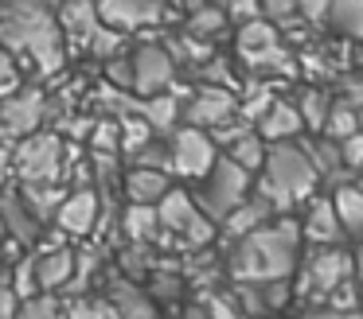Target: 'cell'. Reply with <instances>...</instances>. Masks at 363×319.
I'll return each mask as SVG.
<instances>
[{"mask_svg": "<svg viewBox=\"0 0 363 319\" xmlns=\"http://www.w3.org/2000/svg\"><path fill=\"white\" fill-rule=\"evenodd\" d=\"M63 137L59 132H32L12 148V171L24 187L35 183H59L63 175Z\"/></svg>", "mask_w": 363, "mask_h": 319, "instance_id": "obj_7", "label": "cell"}, {"mask_svg": "<svg viewBox=\"0 0 363 319\" xmlns=\"http://www.w3.org/2000/svg\"><path fill=\"white\" fill-rule=\"evenodd\" d=\"M0 238H4V226H0Z\"/></svg>", "mask_w": 363, "mask_h": 319, "instance_id": "obj_45", "label": "cell"}, {"mask_svg": "<svg viewBox=\"0 0 363 319\" xmlns=\"http://www.w3.org/2000/svg\"><path fill=\"white\" fill-rule=\"evenodd\" d=\"M74 265H79V253L67 245H55L48 253L35 257V284H40L43 296L59 292V288H71L74 280Z\"/></svg>", "mask_w": 363, "mask_h": 319, "instance_id": "obj_16", "label": "cell"}, {"mask_svg": "<svg viewBox=\"0 0 363 319\" xmlns=\"http://www.w3.org/2000/svg\"><path fill=\"white\" fill-rule=\"evenodd\" d=\"M98 20H102V28L125 35V31L157 28L164 20V4H152V0H125L121 4V0H110V4H98Z\"/></svg>", "mask_w": 363, "mask_h": 319, "instance_id": "obj_13", "label": "cell"}, {"mask_svg": "<svg viewBox=\"0 0 363 319\" xmlns=\"http://www.w3.org/2000/svg\"><path fill=\"white\" fill-rule=\"evenodd\" d=\"M266 156H269V144L258 137V132H246L242 140H235V144L227 148V160L238 163L246 175H262V168H266Z\"/></svg>", "mask_w": 363, "mask_h": 319, "instance_id": "obj_27", "label": "cell"}, {"mask_svg": "<svg viewBox=\"0 0 363 319\" xmlns=\"http://www.w3.org/2000/svg\"><path fill=\"white\" fill-rule=\"evenodd\" d=\"M0 226H4V233H9L12 241H20V245H32L35 238H40V222L32 218V210L24 207V199H20V191H0Z\"/></svg>", "mask_w": 363, "mask_h": 319, "instance_id": "obj_19", "label": "cell"}, {"mask_svg": "<svg viewBox=\"0 0 363 319\" xmlns=\"http://www.w3.org/2000/svg\"><path fill=\"white\" fill-rule=\"evenodd\" d=\"M98 218H102V199H98V191H90V187L71 191L63 199V207L55 210V226L67 233H90L98 226Z\"/></svg>", "mask_w": 363, "mask_h": 319, "instance_id": "obj_15", "label": "cell"}, {"mask_svg": "<svg viewBox=\"0 0 363 319\" xmlns=\"http://www.w3.org/2000/svg\"><path fill=\"white\" fill-rule=\"evenodd\" d=\"M316 183L320 175L313 171L301 144H274L258 179V199H266L269 210H293L297 202L316 199Z\"/></svg>", "mask_w": 363, "mask_h": 319, "instance_id": "obj_3", "label": "cell"}, {"mask_svg": "<svg viewBox=\"0 0 363 319\" xmlns=\"http://www.w3.org/2000/svg\"><path fill=\"white\" fill-rule=\"evenodd\" d=\"M227 12L223 8H211V4H191L188 16H184V35L199 39V43H211L215 35L227 31Z\"/></svg>", "mask_w": 363, "mask_h": 319, "instance_id": "obj_23", "label": "cell"}, {"mask_svg": "<svg viewBox=\"0 0 363 319\" xmlns=\"http://www.w3.org/2000/svg\"><path fill=\"white\" fill-rule=\"evenodd\" d=\"M121 191H125L129 207H157V202L172 191V175H164V171L129 168L125 175H121Z\"/></svg>", "mask_w": 363, "mask_h": 319, "instance_id": "obj_18", "label": "cell"}, {"mask_svg": "<svg viewBox=\"0 0 363 319\" xmlns=\"http://www.w3.org/2000/svg\"><path fill=\"white\" fill-rule=\"evenodd\" d=\"M238 59L250 74H293L297 70V54L281 43V31L262 16L254 23H242L238 28Z\"/></svg>", "mask_w": 363, "mask_h": 319, "instance_id": "obj_4", "label": "cell"}, {"mask_svg": "<svg viewBox=\"0 0 363 319\" xmlns=\"http://www.w3.org/2000/svg\"><path fill=\"white\" fill-rule=\"evenodd\" d=\"M121 39H125V35H118V31H110V28H98V35L86 43V54L110 62V59H118V54H121Z\"/></svg>", "mask_w": 363, "mask_h": 319, "instance_id": "obj_36", "label": "cell"}, {"mask_svg": "<svg viewBox=\"0 0 363 319\" xmlns=\"http://www.w3.org/2000/svg\"><path fill=\"white\" fill-rule=\"evenodd\" d=\"M180 121L188 129L215 132L223 124L238 121V98L230 90H223V86H199L188 98V105H180Z\"/></svg>", "mask_w": 363, "mask_h": 319, "instance_id": "obj_10", "label": "cell"}, {"mask_svg": "<svg viewBox=\"0 0 363 319\" xmlns=\"http://www.w3.org/2000/svg\"><path fill=\"white\" fill-rule=\"evenodd\" d=\"M359 132V113L347 105H340V101H332L328 109V121H324V137L332 140V144H344L347 137H355Z\"/></svg>", "mask_w": 363, "mask_h": 319, "instance_id": "obj_31", "label": "cell"}, {"mask_svg": "<svg viewBox=\"0 0 363 319\" xmlns=\"http://www.w3.org/2000/svg\"><path fill=\"white\" fill-rule=\"evenodd\" d=\"M352 269H355V280L363 284V233H359V245H355V257H352Z\"/></svg>", "mask_w": 363, "mask_h": 319, "instance_id": "obj_41", "label": "cell"}, {"mask_svg": "<svg viewBox=\"0 0 363 319\" xmlns=\"http://www.w3.org/2000/svg\"><path fill=\"white\" fill-rule=\"evenodd\" d=\"M301 132H305V121H301L293 101H274L258 121V137L266 144H297Z\"/></svg>", "mask_w": 363, "mask_h": 319, "instance_id": "obj_17", "label": "cell"}, {"mask_svg": "<svg viewBox=\"0 0 363 319\" xmlns=\"http://www.w3.org/2000/svg\"><path fill=\"white\" fill-rule=\"evenodd\" d=\"M110 308L118 311V319H157V300L121 277L110 284Z\"/></svg>", "mask_w": 363, "mask_h": 319, "instance_id": "obj_22", "label": "cell"}, {"mask_svg": "<svg viewBox=\"0 0 363 319\" xmlns=\"http://www.w3.org/2000/svg\"><path fill=\"white\" fill-rule=\"evenodd\" d=\"M43 117H48V98L32 86H20L16 93L0 98V140L32 137V132H40Z\"/></svg>", "mask_w": 363, "mask_h": 319, "instance_id": "obj_11", "label": "cell"}, {"mask_svg": "<svg viewBox=\"0 0 363 319\" xmlns=\"http://www.w3.org/2000/svg\"><path fill=\"white\" fill-rule=\"evenodd\" d=\"M359 311H363V300H359ZM355 319H363V315H355Z\"/></svg>", "mask_w": 363, "mask_h": 319, "instance_id": "obj_44", "label": "cell"}, {"mask_svg": "<svg viewBox=\"0 0 363 319\" xmlns=\"http://www.w3.org/2000/svg\"><path fill=\"white\" fill-rule=\"evenodd\" d=\"M9 288L16 292V300H20V303L32 300V296L40 292V284H35V257H24V261L16 265V272H12Z\"/></svg>", "mask_w": 363, "mask_h": 319, "instance_id": "obj_35", "label": "cell"}, {"mask_svg": "<svg viewBox=\"0 0 363 319\" xmlns=\"http://www.w3.org/2000/svg\"><path fill=\"white\" fill-rule=\"evenodd\" d=\"M301 265V226L297 218H274L250 238L230 249V277L235 284H277L297 277Z\"/></svg>", "mask_w": 363, "mask_h": 319, "instance_id": "obj_1", "label": "cell"}, {"mask_svg": "<svg viewBox=\"0 0 363 319\" xmlns=\"http://www.w3.org/2000/svg\"><path fill=\"white\" fill-rule=\"evenodd\" d=\"M297 113H301V121H305V129H313V132H324V121H328V109H332V98L324 90H316V86H308L305 93H301L297 101Z\"/></svg>", "mask_w": 363, "mask_h": 319, "instance_id": "obj_29", "label": "cell"}, {"mask_svg": "<svg viewBox=\"0 0 363 319\" xmlns=\"http://www.w3.org/2000/svg\"><path fill=\"white\" fill-rule=\"evenodd\" d=\"M129 62H133V93H145V98L168 93L176 78V62L164 51V43H141L129 54Z\"/></svg>", "mask_w": 363, "mask_h": 319, "instance_id": "obj_12", "label": "cell"}, {"mask_svg": "<svg viewBox=\"0 0 363 319\" xmlns=\"http://www.w3.org/2000/svg\"><path fill=\"white\" fill-rule=\"evenodd\" d=\"M129 168H141V171H164V175H172L168 144H160V140H149V144H141L137 152H129Z\"/></svg>", "mask_w": 363, "mask_h": 319, "instance_id": "obj_33", "label": "cell"}, {"mask_svg": "<svg viewBox=\"0 0 363 319\" xmlns=\"http://www.w3.org/2000/svg\"><path fill=\"white\" fill-rule=\"evenodd\" d=\"M180 319H207V311L199 308V303H191L188 311H180Z\"/></svg>", "mask_w": 363, "mask_h": 319, "instance_id": "obj_43", "label": "cell"}, {"mask_svg": "<svg viewBox=\"0 0 363 319\" xmlns=\"http://www.w3.org/2000/svg\"><path fill=\"white\" fill-rule=\"evenodd\" d=\"M328 28L344 39L363 43V0H344V4H328Z\"/></svg>", "mask_w": 363, "mask_h": 319, "instance_id": "obj_28", "label": "cell"}, {"mask_svg": "<svg viewBox=\"0 0 363 319\" xmlns=\"http://www.w3.org/2000/svg\"><path fill=\"white\" fill-rule=\"evenodd\" d=\"M340 160H344V168H363V132H355L340 144Z\"/></svg>", "mask_w": 363, "mask_h": 319, "instance_id": "obj_40", "label": "cell"}, {"mask_svg": "<svg viewBox=\"0 0 363 319\" xmlns=\"http://www.w3.org/2000/svg\"><path fill=\"white\" fill-rule=\"evenodd\" d=\"M149 129L157 132H176V121H180V101H176V93H160V98H145L141 105H137V113Z\"/></svg>", "mask_w": 363, "mask_h": 319, "instance_id": "obj_25", "label": "cell"}, {"mask_svg": "<svg viewBox=\"0 0 363 319\" xmlns=\"http://www.w3.org/2000/svg\"><path fill=\"white\" fill-rule=\"evenodd\" d=\"M336 101L359 113V109H363V74H344V78H340V98Z\"/></svg>", "mask_w": 363, "mask_h": 319, "instance_id": "obj_38", "label": "cell"}, {"mask_svg": "<svg viewBox=\"0 0 363 319\" xmlns=\"http://www.w3.org/2000/svg\"><path fill=\"white\" fill-rule=\"evenodd\" d=\"M266 222H274V210H269V202L266 199H258V195H250V199L242 202V207H235L227 218H223V238L227 241H242V238H250L254 230H262Z\"/></svg>", "mask_w": 363, "mask_h": 319, "instance_id": "obj_20", "label": "cell"}, {"mask_svg": "<svg viewBox=\"0 0 363 319\" xmlns=\"http://www.w3.org/2000/svg\"><path fill=\"white\" fill-rule=\"evenodd\" d=\"M262 319H269V315H262Z\"/></svg>", "mask_w": 363, "mask_h": 319, "instance_id": "obj_46", "label": "cell"}, {"mask_svg": "<svg viewBox=\"0 0 363 319\" xmlns=\"http://www.w3.org/2000/svg\"><path fill=\"white\" fill-rule=\"evenodd\" d=\"M168 160H172V175L203 179L215 168V160H219V148H215V140L207 132L176 124V132L168 137Z\"/></svg>", "mask_w": 363, "mask_h": 319, "instance_id": "obj_9", "label": "cell"}, {"mask_svg": "<svg viewBox=\"0 0 363 319\" xmlns=\"http://www.w3.org/2000/svg\"><path fill=\"white\" fill-rule=\"evenodd\" d=\"M250 179L254 175H246L238 163H230L227 156H219L215 168L199 179V191L191 195V199H196L199 210H203V218H211V222L219 226L230 210L242 207V202L250 199Z\"/></svg>", "mask_w": 363, "mask_h": 319, "instance_id": "obj_5", "label": "cell"}, {"mask_svg": "<svg viewBox=\"0 0 363 319\" xmlns=\"http://www.w3.org/2000/svg\"><path fill=\"white\" fill-rule=\"evenodd\" d=\"M121 226H125V238L133 245H145L149 238H157V207H129Z\"/></svg>", "mask_w": 363, "mask_h": 319, "instance_id": "obj_30", "label": "cell"}, {"mask_svg": "<svg viewBox=\"0 0 363 319\" xmlns=\"http://www.w3.org/2000/svg\"><path fill=\"white\" fill-rule=\"evenodd\" d=\"M20 199H24V207L32 210L35 222H48V218H55V210L63 207V187L59 183H35V187H20Z\"/></svg>", "mask_w": 363, "mask_h": 319, "instance_id": "obj_26", "label": "cell"}, {"mask_svg": "<svg viewBox=\"0 0 363 319\" xmlns=\"http://www.w3.org/2000/svg\"><path fill=\"white\" fill-rule=\"evenodd\" d=\"M301 241H308L313 249H336L344 230L336 222V210H332V199H308L305 218H301Z\"/></svg>", "mask_w": 363, "mask_h": 319, "instance_id": "obj_14", "label": "cell"}, {"mask_svg": "<svg viewBox=\"0 0 363 319\" xmlns=\"http://www.w3.org/2000/svg\"><path fill=\"white\" fill-rule=\"evenodd\" d=\"M305 319H355V315H340V311H328V308H324V311H308Z\"/></svg>", "mask_w": 363, "mask_h": 319, "instance_id": "obj_42", "label": "cell"}, {"mask_svg": "<svg viewBox=\"0 0 363 319\" xmlns=\"http://www.w3.org/2000/svg\"><path fill=\"white\" fill-rule=\"evenodd\" d=\"M297 296H313V300H328L344 284L355 280L352 253L347 249H313L305 257V265H297Z\"/></svg>", "mask_w": 363, "mask_h": 319, "instance_id": "obj_8", "label": "cell"}, {"mask_svg": "<svg viewBox=\"0 0 363 319\" xmlns=\"http://www.w3.org/2000/svg\"><path fill=\"white\" fill-rule=\"evenodd\" d=\"M0 47L32 59L40 74H55L67 62L63 31H59L51 8L43 4H4L0 8Z\"/></svg>", "mask_w": 363, "mask_h": 319, "instance_id": "obj_2", "label": "cell"}, {"mask_svg": "<svg viewBox=\"0 0 363 319\" xmlns=\"http://www.w3.org/2000/svg\"><path fill=\"white\" fill-rule=\"evenodd\" d=\"M332 210H336V222L340 230H352V233H363V191L355 183H340L332 187Z\"/></svg>", "mask_w": 363, "mask_h": 319, "instance_id": "obj_24", "label": "cell"}, {"mask_svg": "<svg viewBox=\"0 0 363 319\" xmlns=\"http://www.w3.org/2000/svg\"><path fill=\"white\" fill-rule=\"evenodd\" d=\"M55 23L63 31V39H74L79 47H86L98 35L102 20H98V4H63L55 12Z\"/></svg>", "mask_w": 363, "mask_h": 319, "instance_id": "obj_21", "label": "cell"}, {"mask_svg": "<svg viewBox=\"0 0 363 319\" xmlns=\"http://www.w3.org/2000/svg\"><path fill=\"white\" fill-rule=\"evenodd\" d=\"M106 74H110V86L118 93H129L133 90V62L125 59V54H118V59L106 62Z\"/></svg>", "mask_w": 363, "mask_h": 319, "instance_id": "obj_37", "label": "cell"}, {"mask_svg": "<svg viewBox=\"0 0 363 319\" xmlns=\"http://www.w3.org/2000/svg\"><path fill=\"white\" fill-rule=\"evenodd\" d=\"M16 319H63V308H59L55 296H32L16 308Z\"/></svg>", "mask_w": 363, "mask_h": 319, "instance_id": "obj_34", "label": "cell"}, {"mask_svg": "<svg viewBox=\"0 0 363 319\" xmlns=\"http://www.w3.org/2000/svg\"><path fill=\"white\" fill-rule=\"evenodd\" d=\"M20 90V70H16V54H9L0 47V98Z\"/></svg>", "mask_w": 363, "mask_h": 319, "instance_id": "obj_39", "label": "cell"}, {"mask_svg": "<svg viewBox=\"0 0 363 319\" xmlns=\"http://www.w3.org/2000/svg\"><path fill=\"white\" fill-rule=\"evenodd\" d=\"M157 226L168 230L172 238H184L188 249H207L215 241V230H219L211 218H203V210L196 207V199H191L188 191H180V187H172V191L157 202Z\"/></svg>", "mask_w": 363, "mask_h": 319, "instance_id": "obj_6", "label": "cell"}, {"mask_svg": "<svg viewBox=\"0 0 363 319\" xmlns=\"http://www.w3.org/2000/svg\"><path fill=\"white\" fill-rule=\"evenodd\" d=\"M199 308L207 311V319H242L235 292H227V288H203L199 292Z\"/></svg>", "mask_w": 363, "mask_h": 319, "instance_id": "obj_32", "label": "cell"}]
</instances>
